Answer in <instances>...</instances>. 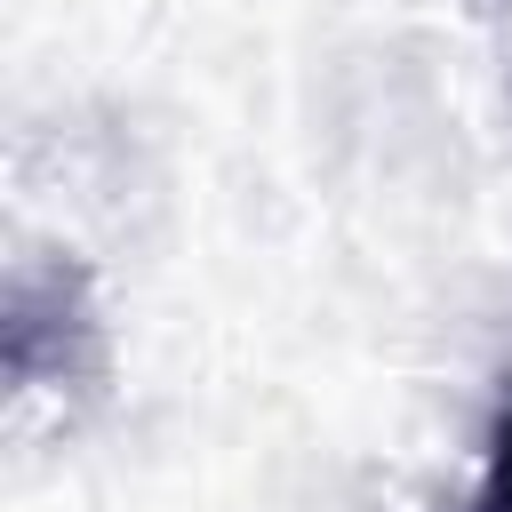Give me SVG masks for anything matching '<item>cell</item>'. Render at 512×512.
Here are the masks:
<instances>
[{"mask_svg":"<svg viewBox=\"0 0 512 512\" xmlns=\"http://www.w3.org/2000/svg\"><path fill=\"white\" fill-rule=\"evenodd\" d=\"M472 512H512V392L496 408V432H488V464H480V504Z\"/></svg>","mask_w":512,"mask_h":512,"instance_id":"cell-1","label":"cell"}]
</instances>
